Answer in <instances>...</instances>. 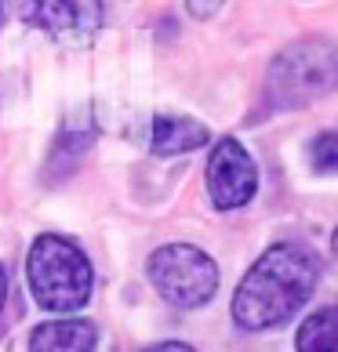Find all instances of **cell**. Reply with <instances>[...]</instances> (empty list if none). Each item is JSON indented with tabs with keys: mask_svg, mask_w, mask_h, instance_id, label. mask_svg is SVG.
Listing matches in <instances>:
<instances>
[{
	"mask_svg": "<svg viewBox=\"0 0 338 352\" xmlns=\"http://www.w3.org/2000/svg\"><path fill=\"white\" fill-rule=\"evenodd\" d=\"M298 352H338V305H324L295 334Z\"/></svg>",
	"mask_w": 338,
	"mask_h": 352,
	"instance_id": "9",
	"label": "cell"
},
{
	"mask_svg": "<svg viewBox=\"0 0 338 352\" xmlns=\"http://www.w3.org/2000/svg\"><path fill=\"white\" fill-rule=\"evenodd\" d=\"M30 287L36 305L47 312H73L91 298V262L66 236H41L30 247Z\"/></svg>",
	"mask_w": 338,
	"mask_h": 352,
	"instance_id": "3",
	"label": "cell"
},
{
	"mask_svg": "<svg viewBox=\"0 0 338 352\" xmlns=\"http://www.w3.org/2000/svg\"><path fill=\"white\" fill-rule=\"evenodd\" d=\"M309 164L324 175L338 171V131H324V135L313 138V146H309Z\"/></svg>",
	"mask_w": 338,
	"mask_h": 352,
	"instance_id": "10",
	"label": "cell"
},
{
	"mask_svg": "<svg viewBox=\"0 0 338 352\" xmlns=\"http://www.w3.org/2000/svg\"><path fill=\"white\" fill-rule=\"evenodd\" d=\"M207 138H211V135H207V127L200 120H189V116L160 113L157 120H153V153H160V156L200 149Z\"/></svg>",
	"mask_w": 338,
	"mask_h": 352,
	"instance_id": "8",
	"label": "cell"
},
{
	"mask_svg": "<svg viewBox=\"0 0 338 352\" xmlns=\"http://www.w3.org/2000/svg\"><path fill=\"white\" fill-rule=\"evenodd\" d=\"M4 298H8V276H4V269H0V309H4Z\"/></svg>",
	"mask_w": 338,
	"mask_h": 352,
	"instance_id": "13",
	"label": "cell"
},
{
	"mask_svg": "<svg viewBox=\"0 0 338 352\" xmlns=\"http://www.w3.org/2000/svg\"><path fill=\"white\" fill-rule=\"evenodd\" d=\"M19 15L59 44H87L98 33L102 0H19Z\"/></svg>",
	"mask_w": 338,
	"mask_h": 352,
	"instance_id": "5",
	"label": "cell"
},
{
	"mask_svg": "<svg viewBox=\"0 0 338 352\" xmlns=\"http://www.w3.org/2000/svg\"><path fill=\"white\" fill-rule=\"evenodd\" d=\"M98 331L91 320H51L33 331L30 352H95Z\"/></svg>",
	"mask_w": 338,
	"mask_h": 352,
	"instance_id": "7",
	"label": "cell"
},
{
	"mask_svg": "<svg viewBox=\"0 0 338 352\" xmlns=\"http://www.w3.org/2000/svg\"><path fill=\"white\" fill-rule=\"evenodd\" d=\"M335 254H338V229H335Z\"/></svg>",
	"mask_w": 338,
	"mask_h": 352,
	"instance_id": "14",
	"label": "cell"
},
{
	"mask_svg": "<svg viewBox=\"0 0 338 352\" xmlns=\"http://www.w3.org/2000/svg\"><path fill=\"white\" fill-rule=\"evenodd\" d=\"M149 283L178 309L207 305L218 291V265L193 243H167L149 258Z\"/></svg>",
	"mask_w": 338,
	"mask_h": 352,
	"instance_id": "4",
	"label": "cell"
},
{
	"mask_svg": "<svg viewBox=\"0 0 338 352\" xmlns=\"http://www.w3.org/2000/svg\"><path fill=\"white\" fill-rule=\"evenodd\" d=\"M222 4H226V0H186V8H189V15L193 19H215L218 15V11H222Z\"/></svg>",
	"mask_w": 338,
	"mask_h": 352,
	"instance_id": "11",
	"label": "cell"
},
{
	"mask_svg": "<svg viewBox=\"0 0 338 352\" xmlns=\"http://www.w3.org/2000/svg\"><path fill=\"white\" fill-rule=\"evenodd\" d=\"M317 280L320 265L302 243H273L233 294V320L244 331L280 327L313 298Z\"/></svg>",
	"mask_w": 338,
	"mask_h": 352,
	"instance_id": "1",
	"label": "cell"
},
{
	"mask_svg": "<svg viewBox=\"0 0 338 352\" xmlns=\"http://www.w3.org/2000/svg\"><path fill=\"white\" fill-rule=\"evenodd\" d=\"M338 87V44L328 36H306L284 47L269 66L266 98L273 109H302Z\"/></svg>",
	"mask_w": 338,
	"mask_h": 352,
	"instance_id": "2",
	"label": "cell"
},
{
	"mask_svg": "<svg viewBox=\"0 0 338 352\" xmlns=\"http://www.w3.org/2000/svg\"><path fill=\"white\" fill-rule=\"evenodd\" d=\"M146 352H193L189 345H182V342H164V345H153Z\"/></svg>",
	"mask_w": 338,
	"mask_h": 352,
	"instance_id": "12",
	"label": "cell"
},
{
	"mask_svg": "<svg viewBox=\"0 0 338 352\" xmlns=\"http://www.w3.org/2000/svg\"><path fill=\"white\" fill-rule=\"evenodd\" d=\"M207 192L218 211L244 207L258 192V167L237 138L215 142L211 160H207Z\"/></svg>",
	"mask_w": 338,
	"mask_h": 352,
	"instance_id": "6",
	"label": "cell"
}]
</instances>
